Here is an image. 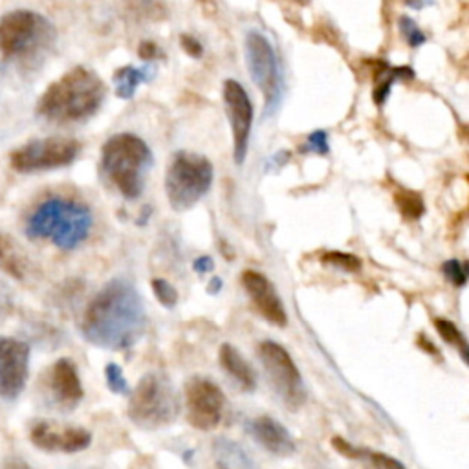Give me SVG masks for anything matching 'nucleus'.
Wrapping results in <instances>:
<instances>
[{
	"label": "nucleus",
	"instance_id": "f257e3e1",
	"mask_svg": "<svg viewBox=\"0 0 469 469\" xmlns=\"http://www.w3.org/2000/svg\"><path fill=\"white\" fill-rule=\"evenodd\" d=\"M147 329V314L138 290L114 279L103 286L85 310L81 332L99 348L127 350L134 347Z\"/></svg>",
	"mask_w": 469,
	"mask_h": 469
},
{
	"label": "nucleus",
	"instance_id": "f03ea898",
	"mask_svg": "<svg viewBox=\"0 0 469 469\" xmlns=\"http://www.w3.org/2000/svg\"><path fill=\"white\" fill-rule=\"evenodd\" d=\"M105 95L107 86L95 72L76 67L44 90L37 113L51 123H79L99 111Z\"/></svg>",
	"mask_w": 469,
	"mask_h": 469
},
{
	"label": "nucleus",
	"instance_id": "7ed1b4c3",
	"mask_svg": "<svg viewBox=\"0 0 469 469\" xmlns=\"http://www.w3.org/2000/svg\"><path fill=\"white\" fill-rule=\"evenodd\" d=\"M92 224V213L85 203L51 196L39 203L28 217L26 235L32 240L48 239L58 248L72 251L90 237Z\"/></svg>",
	"mask_w": 469,
	"mask_h": 469
},
{
	"label": "nucleus",
	"instance_id": "20e7f679",
	"mask_svg": "<svg viewBox=\"0 0 469 469\" xmlns=\"http://www.w3.org/2000/svg\"><path fill=\"white\" fill-rule=\"evenodd\" d=\"M152 167L150 147L138 136L122 132L101 149V171L127 200L140 198Z\"/></svg>",
	"mask_w": 469,
	"mask_h": 469
},
{
	"label": "nucleus",
	"instance_id": "39448f33",
	"mask_svg": "<svg viewBox=\"0 0 469 469\" xmlns=\"http://www.w3.org/2000/svg\"><path fill=\"white\" fill-rule=\"evenodd\" d=\"M54 41V24L37 12L15 10L0 19V54L8 61H33L48 51Z\"/></svg>",
	"mask_w": 469,
	"mask_h": 469
},
{
	"label": "nucleus",
	"instance_id": "423d86ee",
	"mask_svg": "<svg viewBox=\"0 0 469 469\" xmlns=\"http://www.w3.org/2000/svg\"><path fill=\"white\" fill-rule=\"evenodd\" d=\"M127 416L140 429H160L171 426L180 414V400L171 380L162 373L141 376L129 392Z\"/></svg>",
	"mask_w": 469,
	"mask_h": 469
},
{
	"label": "nucleus",
	"instance_id": "0eeeda50",
	"mask_svg": "<svg viewBox=\"0 0 469 469\" xmlns=\"http://www.w3.org/2000/svg\"><path fill=\"white\" fill-rule=\"evenodd\" d=\"M213 164L196 152H176L167 169L166 193L175 212L184 213L194 207L213 185Z\"/></svg>",
	"mask_w": 469,
	"mask_h": 469
},
{
	"label": "nucleus",
	"instance_id": "6e6552de",
	"mask_svg": "<svg viewBox=\"0 0 469 469\" xmlns=\"http://www.w3.org/2000/svg\"><path fill=\"white\" fill-rule=\"evenodd\" d=\"M257 356L281 401L292 410L302 407L306 401V389L290 352L275 341H260Z\"/></svg>",
	"mask_w": 469,
	"mask_h": 469
},
{
	"label": "nucleus",
	"instance_id": "1a4fd4ad",
	"mask_svg": "<svg viewBox=\"0 0 469 469\" xmlns=\"http://www.w3.org/2000/svg\"><path fill=\"white\" fill-rule=\"evenodd\" d=\"M79 150V141L72 138L33 140L10 154V164L17 173L54 171L74 164Z\"/></svg>",
	"mask_w": 469,
	"mask_h": 469
},
{
	"label": "nucleus",
	"instance_id": "9d476101",
	"mask_svg": "<svg viewBox=\"0 0 469 469\" xmlns=\"http://www.w3.org/2000/svg\"><path fill=\"white\" fill-rule=\"evenodd\" d=\"M246 63L253 83L263 90L266 116H272L279 107V63L275 50L268 37L260 32H249L244 41Z\"/></svg>",
	"mask_w": 469,
	"mask_h": 469
},
{
	"label": "nucleus",
	"instance_id": "9b49d317",
	"mask_svg": "<svg viewBox=\"0 0 469 469\" xmlns=\"http://www.w3.org/2000/svg\"><path fill=\"white\" fill-rule=\"evenodd\" d=\"M185 416L191 428L198 431H213L221 426L226 398L222 389L210 378L194 376L184 387Z\"/></svg>",
	"mask_w": 469,
	"mask_h": 469
},
{
	"label": "nucleus",
	"instance_id": "f8f14e48",
	"mask_svg": "<svg viewBox=\"0 0 469 469\" xmlns=\"http://www.w3.org/2000/svg\"><path fill=\"white\" fill-rule=\"evenodd\" d=\"M30 345L15 338L0 336V398L17 400L30 376Z\"/></svg>",
	"mask_w": 469,
	"mask_h": 469
},
{
	"label": "nucleus",
	"instance_id": "ddd939ff",
	"mask_svg": "<svg viewBox=\"0 0 469 469\" xmlns=\"http://www.w3.org/2000/svg\"><path fill=\"white\" fill-rule=\"evenodd\" d=\"M224 103L233 134V160L237 166H242L248 154L253 125V103L246 88L235 79H228L224 83Z\"/></svg>",
	"mask_w": 469,
	"mask_h": 469
},
{
	"label": "nucleus",
	"instance_id": "4468645a",
	"mask_svg": "<svg viewBox=\"0 0 469 469\" xmlns=\"http://www.w3.org/2000/svg\"><path fill=\"white\" fill-rule=\"evenodd\" d=\"M30 440L48 453H79L90 447L92 433L77 426L39 420L30 429Z\"/></svg>",
	"mask_w": 469,
	"mask_h": 469
},
{
	"label": "nucleus",
	"instance_id": "2eb2a0df",
	"mask_svg": "<svg viewBox=\"0 0 469 469\" xmlns=\"http://www.w3.org/2000/svg\"><path fill=\"white\" fill-rule=\"evenodd\" d=\"M48 396L59 410H74L85 396V389L77 373L76 363L68 357L58 359L46 373Z\"/></svg>",
	"mask_w": 469,
	"mask_h": 469
},
{
	"label": "nucleus",
	"instance_id": "dca6fc26",
	"mask_svg": "<svg viewBox=\"0 0 469 469\" xmlns=\"http://www.w3.org/2000/svg\"><path fill=\"white\" fill-rule=\"evenodd\" d=\"M242 284L260 316L274 327H281V329L286 327L288 316L283 299L279 297L275 286L270 283L266 275H263L257 270H246L242 274Z\"/></svg>",
	"mask_w": 469,
	"mask_h": 469
},
{
	"label": "nucleus",
	"instance_id": "f3484780",
	"mask_svg": "<svg viewBox=\"0 0 469 469\" xmlns=\"http://www.w3.org/2000/svg\"><path fill=\"white\" fill-rule=\"evenodd\" d=\"M249 433L255 442L275 456H292L297 451L290 431L272 416H258L249 422Z\"/></svg>",
	"mask_w": 469,
	"mask_h": 469
},
{
	"label": "nucleus",
	"instance_id": "a211bd4d",
	"mask_svg": "<svg viewBox=\"0 0 469 469\" xmlns=\"http://www.w3.org/2000/svg\"><path fill=\"white\" fill-rule=\"evenodd\" d=\"M219 361L224 367V371L231 376V380L237 382V385L246 391L251 392L257 387V376L255 371L251 369V365L244 359V356L230 343H224L219 350Z\"/></svg>",
	"mask_w": 469,
	"mask_h": 469
},
{
	"label": "nucleus",
	"instance_id": "6ab92c4d",
	"mask_svg": "<svg viewBox=\"0 0 469 469\" xmlns=\"http://www.w3.org/2000/svg\"><path fill=\"white\" fill-rule=\"evenodd\" d=\"M156 76V67L152 63L143 65L141 68L136 67H123L114 74V88L118 97L132 99L138 86L145 81H150Z\"/></svg>",
	"mask_w": 469,
	"mask_h": 469
},
{
	"label": "nucleus",
	"instance_id": "aec40b11",
	"mask_svg": "<svg viewBox=\"0 0 469 469\" xmlns=\"http://www.w3.org/2000/svg\"><path fill=\"white\" fill-rule=\"evenodd\" d=\"M0 270L10 274L14 279L23 281L26 275L24 258L15 248L14 240L0 231Z\"/></svg>",
	"mask_w": 469,
	"mask_h": 469
},
{
	"label": "nucleus",
	"instance_id": "412c9836",
	"mask_svg": "<svg viewBox=\"0 0 469 469\" xmlns=\"http://www.w3.org/2000/svg\"><path fill=\"white\" fill-rule=\"evenodd\" d=\"M414 77V72L409 67H398V68H387V65H382L380 74L376 76V88H374V101L378 105H383L387 101L391 88L396 81H409Z\"/></svg>",
	"mask_w": 469,
	"mask_h": 469
},
{
	"label": "nucleus",
	"instance_id": "4be33fe9",
	"mask_svg": "<svg viewBox=\"0 0 469 469\" xmlns=\"http://www.w3.org/2000/svg\"><path fill=\"white\" fill-rule=\"evenodd\" d=\"M394 203L398 205V210L401 213V217L405 221H419L424 217L426 213V203H424V198L416 193V191H410V189H403L400 187L396 193H394Z\"/></svg>",
	"mask_w": 469,
	"mask_h": 469
},
{
	"label": "nucleus",
	"instance_id": "5701e85b",
	"mask_svg": "<svg viewBox=\"0 0 469 469\" xmlns=\"http://www.w3.org/2000/svg\"><path fill=\"white\" fill-rule=\"evenodd\" d=\"M435 329H437V332L440 334V338H442L446 343H449V345H453L455 348L460 350V354H462L464 359L467 357V341H465L464 334L460 332V329H458L453 321H447V320L438 318V320H435Z\"/></svg>",
	"mask_w": 469,
	"mask_h": 469
},
{
	"label": "nucleus",
	"instance_id": "b1692460",
	"mask_svg": "<svg viewBox=\"0 0 469 469\" xmlns=\"http://www.w3.org/2000/svg\"><path fill=\"white\" fill-rule=\"evenodd\" d=\"M321 260L325 265L343 270L347 274H356L361 270V260L352 255V253H343V251H329L321 257Z\"/></svg>",
	"mask_w": 469,
	"mask_h": 469
},
{
	"label": "nucleus",
	"instance_id": "393cba45",
	"mask_svg": "<svg viewBox=\"0 0 469 469\" xmlns=\"http://www.w3.org/2000/svg\"><path fill=\"white\" fill-rule=\"evenodd\" d=\"M398 28H400V33L403 35L405 42L410 48H419L428 41L426 33L419 28V24H416L410 17H401L400 23H398Z\"/></svg>",
	"mask_w": 469,
	"mask_h": 469
},
{
	"label": "nucleus",
	"instance_id": "a878e982",
	"mask_svg": "<svg viewBox=\"0 0 469 469\" xmlns=\"http://www.w3.org/2000/svg\"><path fill=\"white\" fill-rule=\"evenodd\" d=\"M152 292L156 295V299H158L166 308H173L176 306L178 302V292L176 288L166 281V279H154L152 281Z\"/></svg>",
	"mask_w": 469,
	"mask_h": 469
},
{
	"label": "nucleus",
	"instance_id": "bb28decb",
	"mask_svg": "<svg viewBox=\"0 0 469 469\" xmlns=\"http://www.w3.org/2000/svg\"><path fill=\"white\" fill-rule=\"evenodd\" d=\"M105 376H107V385H109V389H111L114 394H129V392H131L129 383H127V378H125V374H123L120 365L109 363L107 369H105Z\"/></svg>",
	"mask_w": 469,
	"mask_h": 469
},
{
	"label": "nucleus",
	"instance_id": "cd10ccee",
	"mask_svg": "<svg viewBox=\"0 0 469 469\" xmlns=\"http://www.w3.org/2000/svg\"><path fill=\"white\" fill-rule=\"evenodd\" d=\"M442 274L455 286H464L467 283V266L458 258H449L442 265Z\"/></svg>",
	"mask_w": 469,
	"mask_h": 469
},
{
	"label": "nucleus",
	"instance_id": "c85d7f7f",
	"mask_svg": "<svg viewBox=\"0 0 469 469\" xmlns=\"http://www.w3.org/2000/svg\"><path fill=\"white\" fill-rule=\"evenodd\" d=\"M304 152H316V154H329L330 152V147H329V134L325 131H316L311 132L308 138H306V143L302 147Z\"/></svg>",
	"mask_w": 469,
	"mask_h": 469
},
{
	"label": "nucleus",
	"instance_id": "c756f323",
	"mask_svg": "<svg viewBox=\"0 0 469 469\" xmlns=\"http://www.w3.org/2000/svg\"><path fill=\"white\" fill-rule=\"evenodd\" d=\"M332 447H334L339 455H343V456H347V458H361L363 455H367L363 449L354 447L350 442H347V440L341 438V437H334V438H332Z\"/></svg>",
	"mask_w": 469,
	"mask_h": 469
},
{
	"label": "nucleus",
	"instance_id": "7c9ffc66",
	"mask_svg": "<svg viewBox=\"0 0 469 469\" xmlns=\"http://www.w3.org/2000/svg\"><path fill=\"white\" fill-rule=\"evenodd\" d=\"M371 462L376 469H407L400 460L387 453H371Z\"/></svg>",
	"mask_w": 469,
	"mask_h": 469
},
{
	"label": "nucleus",
	"instance_id": "2f4dec72",
	"mask_svg": "<svg viewBox=\"0 0 469 469\" xmlns=\"http://www.w3.org/2000/svg\"><path fill=\"white\" fill-rule=\"evenodd\" d=\"M12 308H14V301H12L10 290L6 288V284L3 281H0V323L10 318Z\"/></svg>",
	"mask_w": 469,
	"mask_h": 469
},
{
	"label": "nucleus",
	"instance_id": "473e14b6",
	"mask_svg": "<svg viewBox=\"0 0 469 469\" xmlns=\"http://www.w3.org/2000/svg\"><path fill=\"white\" fill-rule=\"evenodd\" d=\"M182 48L191 58H196V59L202 58V54H203V48H202L200 41H196V37H193V35H182Z\"/></svg>",
	"mask_w": 469,
	"mask_h": 469
},
{
	"label": "nucleus",
	"instance_id": "72a5a7b5",
	"mask_svg": "<svg viewBox=\"0 0 469 469\" xmlns=\"http://www.w3.org/2000/svg\"><path fill=\"white\" fill-rule=\"evenodd\" d=\"M193 268H194V272L200 274V275H203V274H212V272L215 270V260H213L212 257L202 255V257H198V258L194 260V263H193Z\"/></svg>",
	"mask_w": 469,
	"mask_h": 469
},
{
	"label": "nucleus",
	"instance_id": "f704fd0d",
	"mask_svg": "<svg viewBox=\"0 0 469 469\" xmlns=\"http://www.w3.org/2000/svg\"><path fill=\"white\" fill-rule=\"evenodd\" d=\"M140 58L145 59L147 63L156 59V58H160V48L156 46L154 42H141L140 44Z\"/></svg>",
	"mask_w": 469,
	"mask_h": 469
},
{
	"label": "nucleus",
	"instance_id": "c9c22d12",
	"mask_svg": "<svg viewBox=\"0 0 469 469\" xmlns=\"http://www.w3.org/2000/svg\"><path fill=\"white\" fill-rule=\"evenodd\" d=\"M288 160H290V152L288 150H281V152H275L272 158H270V162H268V166L272 167V166H275V167H283V166H286L288 164Z\"/></svg>",
	"mask_w": 469,
	"mask_h": 469
},
{
	"label": "nucleus",
	"instance_id": "e433bc0d",
	"mask_svg": "<svg viewBox=\"0 0 469 469\" xmlns=\"http://www.w3.org/2000/svg\"><path fill=\"white\" fill-rule=\"evenodd\" d=\"M207 290H210V293H219L222 290V279L221 277H213L210 281V286H207Z\"/></svg>",
	"mask_w": 469,
	"mask_h": 469
},
{
	"label": "nucleus",
	"instance_id": "4c0bfd02",
	"mask_svg": "<svg viewBox=\"0 0 469 469\" xmlns=\"http://www.w3.org/2000/svg\"><path fill=\"white\" fill-rule=\"evenodd\" d=\"M6 469H33V467H30L26 462H23V460H10L8 464H6Z\"/></svg>",
	"mask_w": 469,
	"mask_h": 469
},
{
	"label": "nucleus",
	"instance_id": "58836bf2",
	"mask_svg": "<svg viewBox=\"0 0 469 469\" xmlns=\"http://www.w3.org/2000/svg\"><path fill=\"white\" fill-rule=\"evenodd\" d=\"M405 3L412 8V10H420L424 6V0H405Z\"/></svg>",
	"mask_w": 469,
	"mask_h": 469
},
{
	"label": "nucleus",
	"instance_id": "ea45409f",
	"mask_svg": "<svg viewBox=\"0 0 469 469\" xmlns=\"http://www.w3.org/2000/svg\"><path fill=\"white\" fill-rule=\"evenodd\" d=\"M301 3H308V0H301Z\"/></svg>",
	"mask_w": 469,
	"mask_h": 469
},
{
	"label": "nucleus",
	"instance_id": "a19ab883",
	"mask_svg": "<svg viewBox=\"0 0 469 469\" xmlns=\"http://www.w3.org/2000/svg\"><path fill=\"white\" fill-rule=\"evenodd\" d=\"M221 469H226V467H221Z\"/></svg>",
	"mask_w": 469,
	"mask_h": 469
}]
</instances>
